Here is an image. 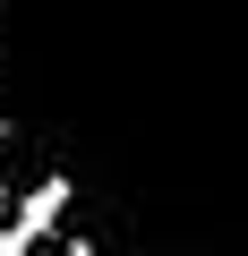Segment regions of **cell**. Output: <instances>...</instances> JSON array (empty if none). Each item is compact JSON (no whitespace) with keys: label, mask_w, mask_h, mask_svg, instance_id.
I'll return each mask as SVG.
<instances>
[{"label":"cell","mask_w":248,"mask_h":256,"mask_svg":"<svg viewBox=\"0 0 248 256\" xmlns=\"http://www.w3.org/2000/svg\"><path fill=\"white\" fill-rule=\"evenodd\" d=\"M52 214H60V188H43V196H26V248H35V230H52Z\"/></svg>","instance_id":"1"},{"label":"cell","mask_w":248,"mask_h":256,"mask_svg":"<svg viewBox=\"0 0 248 256\" xmlns=\"http://www.w3.org/2000/svg\"><path fill=\"white\" fill-rule=\"evenodd\" d=\"M0 256H35V248H26V239H0Z\"/></svg>","instance_id":"2"},{"label":"cell","mask_w":248,"mask_h":256,"mask_svg":"<svg viewBox=\"0 0 248 256\" xmlns=\"http://www.w3.org/2000/svg\"><path fill=\"white\" fill-rule=\"evenodd\" d=\"M0 205H9V188H0Z\"/></svg>","instance_id":"3"}]
</instances>
